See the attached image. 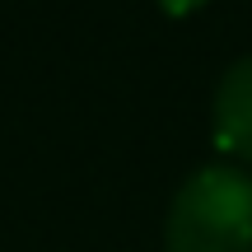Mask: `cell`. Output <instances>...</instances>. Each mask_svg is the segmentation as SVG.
<instances>
[{
	"instance_id": "1",
	"label": "cell",
	"mask_w": 252,
	"mask_h": 252,
	"mask_svg": "<svg viewBox=\"0 0 252 252\" xmlns=\"http://www.w3.org/2000/svg\"><path fill=\"white\" fill-rule=\"evenodd\" d=\"M163 252H252V178L229 163L196 168L168 206Z\"/></svg>"
},
{
	"instance_id": "2",
	"label": "cell",
	"mask_w": 252,
	"mask_h": 252,
	"mask_svg": "<svg viewBox=\"0 0 252 252\" xmlns=\"http://www.w3.org/2000/svg\"><path fill=\"white\" fill-rule=\"evenodd\" d=\"M215 145L252 163V56H238L215 89Z\"/></svg>"
},
{
	"instance_id": "3",
	"label": "cell",
	"mask_w": 252,
	"mask_h": 252,
	"mask_svg": "<svg viewBox=\"0 0 252 252\" xmlns=\"http://www.w3.org/2000/svg\"><path fill=\"white\" fill-rule=\"evenodd\" d=\"M163 5H168L173 14H187V9H191V5H201V0H163Z\"/></svg>"
}]
</instances>
